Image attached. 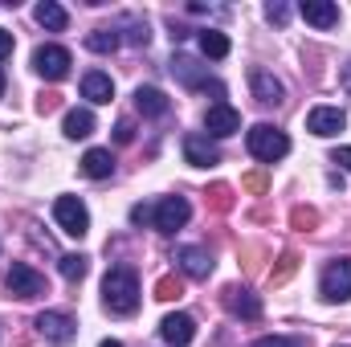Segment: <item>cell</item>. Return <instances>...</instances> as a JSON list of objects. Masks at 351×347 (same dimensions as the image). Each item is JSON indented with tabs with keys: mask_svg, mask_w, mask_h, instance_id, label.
I'll use <instances>...</instances> for the list:
<instances>
[{
	"mask_svg": "<svg viewBox=\"0 0 351 347\" xmlns=\"http://www.w3.org/2000/svg\"><path fill=\"white\" fill-rule=\"evenodd\" d=\"M184 160L192 168H213V164H221V152H217V143H208V135H188L184 139Z\"/></svg>",
	"mask_w": 351,
	"mask_h": 347,
	"instance_id": "obj_12",
	"label": "cell"
},
{
	"mask_svg": "<svg viewBox=\"0 0 351 347\" xmlns=\"http://www.w3.org/2000/svg\"><path fill=\"white\" fill-rule=\"evenodd\" d=\"M66 135H70V139L94 135V115H90V110H70V115H66Z\"/></svg>",
	"mask_w": 351,
	"mask_h": 347,
	"instance_id": "obj_23",
	"label": "cell"
},
{
	"mask_svg": "<svg viewBox=\"0 0 351 347\" xmlns=\"http://www.w3.org/2000/svg\"><path fill=\"white\" fill-rule=\"evenodd\" d=\"M33 16H37V25H41V29H49V33H62V29L70 25L66 8H62V4H53V0H41Z\"/></svg>",
	"mask_w": 351,
	"mask_h": 347,
	"instance_id": "obj_20",
	"label": "cell"
},
{
	"mask_svg": "<svg viewBox=\"0 0 351 347\" xmlns=\"http://www.w3.org/2000/svg\"><path fill=\"white\" fill-rule=\"evenodd\" d=\"M200 53H204V58H213V62L229 58V37H225V33H217V29H200Z\"/></svg>",
	"mask_w": 351,
	"mask_h": 347,
	"instance_id": "obj_21",
	"label": "cell"
},
{
	"mask_svg": "<svg viewBox=\"0 0 351 347\" xmlns=\"http://www.w3.org/2000/svg\"><path fill=\"white\" fill-rule=\"evenodd\" d=\"M82 98H90V102H110V98H114V82H110V74L90 70L86 78H82Z\"/></svg>",
	"mask_w": 351,
	"mask_h": 347,
	"instance_id": "obj_18",
	"label": "cell"
},
{
	"mask_svg": "<svg viewBox=\"0 0 351 347\" xmlns=\"http://www.w3.org/2000/svg\"><path fill=\"white\" fill-rule=\"evenodd\" d=\"M339 82H343V90L351 94V58H348V66H343V74H339Z\"/></svg>",
	"mask_w": 351,
	"mask_h": 347,
	"instance_id": "obj_39",
	"label": "cell"
},
{
	"mask_svg": "<svg viewBox=\"0 0 351 347\" xmlns=\"http://www.w3.org/2000/svg\"><path fill=\"white\" fill-rule=\"evenodd\" d=\"M82 172H86L90 180H106V176L114 172V156L102 152V147H90L86 156H82Z\"/></svg>",
	"mask_w": 351,
	"mask_h": 347,
	"instance_id": "obj_19",
	"label": "cell"
},
{
	"mask_svg": "<svg viewBox=\"0 0 351 347\" xmlns=\"http://www.w3.org/2000/svg\"><path fill=\"white\" fill-rule=\"evenodd\" d=\"M172 74L180 78V82H184V86H204V90H208V78L200 74V66H196L192 58H184V53H180V58L172 62Z\"/></svg>",
	"mask_w": 351,
	"mask_h": 347,
	"instance_id": "obj_22",
	"label": "cell"
},
{
	"mask_svg": "<svg viewBox=\"0 0 351 347\" xmlns=\"http://www.w3.org/2000/svg\"><path fill=\"white\" fill-rule=\"evenodd\" d=\"M343 127H348V115H343L339 106H315V110L306 115V131L319 135V139H331V135H339Z\"/></svg>",
	"mask_w": 351,
	"mask_h": 347,
	"instance_id": "obj_9",
	"label": "cell"
},
{
	"mask_svg": "<svg viewBox=\"0 0 351 347\" xmlns=\"http://www.w3.org/2000/svg\"><path fill=\"white\" fill-rule=\"evenodd\" d=\"M131 225H152V204H135L131 208Z\"/></svg>",
	"mask_w": 351,
	"mask_h": 347,
	"instance_id": "obj_35",
	"label": "cell"
},
{
	"mask_svg": "<svg viewBox=\"0 0 351 347\" xmlns=\"http://www.w3.org/2000/svg\"><path fill=\"white\" fill-rule=\"evenodd\" d=\"M102 307L119 319L135 315L139 311V278L131 265H110L106 278H102Z\"/></svg>",
	"mask_w": 351,
	"mask_h": 347,
	"instance_id": "obj_1",
	"label": "cell"
},
{
	"mask_svg": "<svg viewBox=\"0 0 351 347\" xmlns=\"http://www.w3.org/2000/svg\"><path fill=\"white\" fill-rule=\"evenodd\" d=\"M8 53H12V33L0 29V58H8Z\"/></svg>",
	"mask_w": 351,
	"mask_h": 347,
	"instance_id": "obj_38",
	"label": "cell"
},
{
	"mask_svg": "<svg viewBox=\"0 0 351 347\" xmlns=\"http://www.w3.org/2000/svg\"><path fill=\"white\" fill-rule=\"evenodd\" d=\"M33 70L45 82H62L70 74V49H62V45H37L33 49Z\"/></svg>",
	"mask_w": 351,
	"mask_h": 347,
	"instance_id": "obj_5",
	"label": "cell"
},
{
	"mask_svg": "<svg viewBox=\"0 0 351 347\" xmlns=\"http://www.w3.org/2000/svg\"><path fill=\"white\" fill-rule=\"evenodd\" d=\"M225 311L237 315V319H258V315H262V298L250 294L245 286H229V290H225Z\"/></svg>",
	"mask_w": 351,
	"mask_h": 347,
	"instance_id": "obj_13",
	"label": "cell"
},
{
	"mask_svg": "<svg viewBox=\"0 0 351 347\" xmlns=\"http://www.w3.org/2000/svg\"><path fill=\"white\" fill-rule=\"evenodd\" d=\"M241 188H245V192H254V196H262L265 188H269V176H265V172H245V176H241Z\"/></svg>",
	"mask_w": 351,
	"mask_h": 347,
	"instance_id": "obj_30",
	"label": "cell"
},
{
	"mask_svg": "<svg viewBox=\"0 0 351 347\" xmlns=\"http://www.w3.org/2000/svg\"><path fill=\"white\" fill-rule=\"evenodd\" d=\"M298 12H302V21L315 25V29H331V25H339V8H335L331 0H302Z\"/></svg>",
	"mask_w": 351,
	"mask_h": 347,
	"instance_id": "obj_16",
	"label": "cell"
},
{
	"mask_svg": "<svg viewBox=\"0 0 351 347\" xmlns=\"http://www.w3.org/2000/svg\"><path fill=\"white\" fill-rule=\"evenodd\" d=\"M127 29H131V33H127V41H131V45H147V37H152V33H147V25L127 21Z\"/></svg>",
	"mask_w": 351,
	"mask_h": 347,
	"instance_id": "obj_31",
	"label": "cell"
},
{
	"mask_svg": "<svg viewBox=\"0 0 351 347\" xmlns=\"http://www.w3.org/2000/svg\"><path fill=\"white\" fill-rule=\"evenodd\" d=\"M180 294H184V286H180V278H172V274L156 282V298H164V302H172V298H180Z\"/></svg>",
	"mask_w": 351,
	"mask_h": 347,
	"instance_id": "obj_29",
	"label": "cell"
},
{
	"mask_svg": "<svg viewBox=\"0 0 351 347\" xmlns=\"http://www.w3.org/2000/svg\"><path fill=\"white\" fill-rule=\"evenodd\" d=\"M265 16H269L274 25H286V21H290V8L278 0V4H265Z\"/></svg>",
	"mask_w": 351,
	"mask_h": 347,
	"instance_id": "obj_32",
	"label": "cell"
},
{
	"mask_svg": "<svg viewBox=\"0 0 351 347\" xmlns=\"http://www.w3.org/2000/svg\"><path fill=\"white\" fill-rule=\"evenodd\" d=\"M250 90H254V98H258L262 106H278V102L286 98V86H282L269 70H262V66L250 70Z\"/></svg>",
	"mask_w": 351,
	"mask_h": 347,
	"instance_id": "obj_11",
	"label": "cell"
},
{
	"mask_svg": "<svg viewBox=\"0 0 351 347\" xmlns=\"http://www.w3.org/2000/svg\"><path fill=\"white\" fill-rule=\"evenodd\" d=\"M0 94H4V70H0Z\"/></svg>",
	"mask_w": 351,
	"mask_h": 347,
	"instance_id": "obj_41",
	"label": "cell"
},
{
	"mask_svg": "<svg viewBox=\"0 0 351 347\" xmlns=\"http://www.w3.org/2000/svg\"><path fill=\"white\" fill-rule=\"evenodd\" d=\"M208 204H213L217 213H229V208H233V188H229V184H213V188H208Z\"/></svg>",
	"mask_w": 351,
	"mask_h": 347,
	"instance_id": "obj_28",
	"label": "cell"
},
{
	"mask_svg": "<svg viewBox=\"0 0 351 347\" xmlns=\"http://www.w3.org/2000/svg\"><path fill=\"white\" fill-rule=\"evenodd\" d=\"M172 261L188 274V278H208V274H213V258H208L200 246H180Z\"/></svg>",
	"mask_w": 351,
	"mask_h": 347,
	"instance_id": "obj_14",
	"label": "cell"
},
{
	"mask_svg": "<svg viewBox=\"0 0 351 347\" xmlns=\"http://www.w3.org/2000/svg\"><path fill=\"white\" fill-rule=\"evenodd\" d=\"M290 225H294L298 233H311V229H319V213L306 208V204H298V208L290 213Z\"/></svg>",
	"mask_w": 351,
	"mask_h": 347,
	"instance_id": "obj_26",
	"label": "cell"
},
{
	"mask_svg": "<svg viewBox=\"0 0 351 347\" xmlns=\"http://www.w3.org/2000/svg\"><path fill=\"white\" fill-rule=\"evenodd\" d=\"M160 335L172 347H188L196 339V323H192V315H168V319L160 323Z\"/></svg>",
	"mask_w": 351,
	"mask_h": 347,
	"instance_id": "obj_15",
	"label": "cell"
},
{
	"mask_svg": "<svg viewBox=\"0 0 351 347\" xmlns=\"http://www.w3.org/2000/svg\"><path fill=\"white\" fill-rule=\"evenodd\" d=\"M204 127H208V135L225 139V135L241 131V115H237V110H233L229 102H213V106L204 110Z\"/></svg>",
	"mask_w": 351,
	"mask_h": 347,
	"instance_id": "obj_10",
	"label": "cell"
},
{
	"mask_svg": "<svg viewBox=\"0 0 351 347\" xmlns=\"http://www.w3.org/2000/svg\"><path fill=\"white\" fill-rule=\"evenodd\" d=\"M58 98H62V94H41V98H37V110H41V115L58 110Z\"/></svg>",
	"mask_w": 351,
	"mask_h": 347,
	"instance_id": "obj_36",
	"label": "cell"
},
{
	"mask_svg": "<svg viewBox=\"0 0 351 347\" xmlns=\"http://www.w3.org/2000/svg\"><path fill=\"white\" fill-rule=\"evenodd\" d=\"M323 298L327 302H348L351 298V258H335L323 270V282H319Z\"/></svg>",
	"mask_w": 351,
	"mask_h": 347,
	"instance_id": "obj_7",
	"label": "cell"
},
{
	"mask_svg": "<svg viewBox=\"0 0 351 347\" xmlns=\"http://www.w3.org/2000/svg\"><path fill=\"white\" fill-rule=\"evenodd\" d=\"M245 143H250V152H254L258 160H265V164H274V160H282V156L290 152V139H286L278 127H269V123H258V127H250Z\"/></svg>",
	"mask_w": 351,
	"mask_h": 347,
	"instance_id": "obj_2",
	"label": "cell"
},
{
	"mask_svg": "<svg viewBox=\"0 0 351 347\" xmlns=\"http://www.w3.org/2000/svg\"><path fill=\"white\" fill-rule=\"evenodd\" d=\"M131 139H135V123H131V119H123V123L114 127V143H131Z\"/></svg>",
	"mask_w": 351,
	"mask_h": 347,
	"instance_id": "obj_33",
	"label": "cell"
},
{
	"mask_svg": "<svg viewBox=\"0 0 351 347\" xmlns=\"http://www.w3.org/2000/svg\"><path fill=\"white\" fill-rule=\"evenodd\" d=\"M135 110L139 115H147V119H164L168 110H172V102H168V94L156 86H139L135 90Z\"/></svg>",
	"mask_w": 351,
	"mask_h": 347,
	"instance_id": "obj_17",
	"label": "cell"
},
{
	"mask_svg": "<svg viewBox=\"0 0 351 347\" xmlns=\"http://www.w3.org/2000/svg\"><path fill=\"white\" fill-rule=\"evenodd\" d=\"M58 270H62V278H66V282H82L90 265H86L82 254H62V258H58Z\"/></svg>",
	"mask_w": 351,
	"mask_h": 347,
	"instance_id": "obj_24",
	"label": "cell"
},
{
	"mask_svg": "<svg viewBox=\"0 0 351 347\" xmlns=\"http://www.w3.org/2000/svg\"><path fill=\"white\" fill-rule=\"evenodd\" d=\"M53 221L62 225L66 237H86V229H90V213L78 196H58L53 200Z\"/></svg>",
	"mask_w": 351,
	"mask_h": 347,
	"instance_id": "obj_4",
	"label": "cell"
},
{
	"mask_svg": "<svg viewBox=\"0 0 351 347\" xmlns=\"http://www.w3.org/2000/svg\"><path fill=\"white\" fill-rule=\"evenodd\" d=\"M37 331H41L49 344L66 347V344H74V331H78V323H74L66 311H41V315H37Z\"/></svg>",
	"mask_w": 351,
	"mask_h": 347,
	"instance_id": "obj_8",
	"label": "cell"
},
{
	"mask_svg": "<svg viewBox=\"0 0 351 347\" xmlns=\"http://www.w3.org/2000/svg\"><path fill=\"white\" fill-rule=\"evenodd\" d=\"M188 217H192V204H188L184 196H164V200L152 204V229H156V233H176V229H184Z\"/></svg>",
	"mask_w": 351,
	"mask_h": 347,
	"instance_id": "obj_3",
	"label": "cell"
},
{
	"mask_svg": "<svg viewBox=\"0 0 351 347\" xmlns=\"http://www.w3.org/2000/svg\"><path fill=\"white\" fill-rule=\"evenodd\" d=\"M98 347H123V344H119V339H102Z\"/></svg>",
	"mask_w": 351,
	"mask_h": 347,
	"instance_id": "obj_40",
	"label": "cell"
},
{
	"mask_svg": "<svg viewBox=\"0 0 351 347\" xmlns=\"http://www.w3.org/2000/svg\"><path fill=\"white\" fill-rule=\"evenodd\" d=\"M331 164H343V168L351 172V147H339V152L331 156Z\"/></svg>",
	"mask_w": 351,
	"mask_h": 347,
	"instance_id": "obj_37",
	"label": "cell"
},
{
	"mask_svg": "<svg viewBox=\"0 0 351 347\" xmlns=\"http://www.w3.org/2000/svg\"><path fill=\"white\" fill-rule=\"evenodd\" d=\"M86 49H94V53H114L119 49V33L114 29H94L86 37Z\"/></svg>",
	"mask_w": 351,
	"mask_h": 347,
	"instance_id": "obj_25",
	"label": "cell"
},
{
	"mask_svg": "<svg viewBox=\"0 0 351 347\" xmlns=\"http://www.w3.org/2000/svg\"><path fill=\"white\" fill-rule=\"evenodd\" d=\"M254 347H302L298 339H286V335H265V339H258Z\"/></svg>",
	"mask_w": 351,
	"mask_h": 347,
	"instance_id": "obj_34",
	"label": "cell"
},
{
	"mask_svg": "<svg viewBox=\"0 0 351 347\" xmlns=\"http://www.w3.org/2000/svg\"><path fill=\"white\" fill-rule=\"evenodd\" d=\"M294 270H298V254H290V250H286V254L278 258V270H269V282H274V286H282Z\"/></svg>",
	"mask_w": 351,
	"mask_h": 347,
	"instance_id": "obj_27",
	"label": "cell"
},
{
	"mask_svg": "<svg viewBox=\"0 0 351 347\" xmlns=\"http://www.w3.org/2000/svg\"><path fill=\"white\" fill-rule=\"evenodd\" d=\"M4 286H8V294L12 298H41L45 294V278L33 270V265H25V261H12V270H8V278H4Z\"/></svg>",
	"mask_w": 351,
	"mask_h": 347,
	"instance_id": "obj_6",
	"label": "cell"
}]
</instances>
